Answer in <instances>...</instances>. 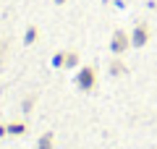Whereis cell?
<instances>
[{
  "instance_id": "1",
  "label": "cell",
  "mask_w": 157,
  "mask_h": 149,
  "mask_svg": "<svg viewBox=\"0 0 157 149\" xmlns=\"http://www.w3.org/2000/svg\"><path fill=\"white\" fill-rule=\"evenodd\" d=\"M39 149H52V136H50V133H45V136H42V144H39Z\"/></svg>"
}]
</instances>
